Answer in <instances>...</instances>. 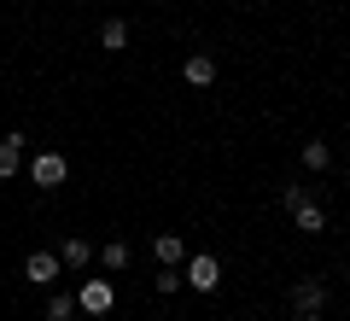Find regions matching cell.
I'll return each mask as SVG.
<instances>
[{"mask_svg": "<svg viewBox=\"0 0 350 321\" xmlns=\"http://www.w3.org/2000/svg\"><path fill=\"white\" fill-rule=\"evenodd\" d=\"M181 286H193V292H216V286H222V263H216L211 251H193V257L181 263Z\"/></svg>", "mask_w": 350, "mask_h": 321, "instance_id": "cell-1", "label": "cell"}, {"mask_svg": "<svg viewBox=\"0 0 350 321\" xmlns=\"http://www.w3.org/2000/svg\"><path fill=\"white\" fill-rule=\"evenodd\" d=\"M111 304H117L111 281H82V292H76V309L82 316H111Z\"/></svg>", "mask_w": 350, "mask_h": 321, "instance_id": "cell-2", "label": "cell"}, {"mask_svg": "<svg viewBox=\"0 0 350 321\" xmlns=\"http://www.w3.org/2000/svg\"><path fill=\"white\" fill-rule=\"evenodd\" d=\"M29 181H36V187H64V181H70V164H64V152H41V158L29 164Z\"/></svg>", "mask_w": 350, "mask_h": 321, "instance_id": "cell-3", "label": "cell"}, {"mask_svg": "<svg viewBox=\"0 0 350 321\" xmlns=\"http://www.w3.org/2000/svg\"><path fill=\"white\" fill-rule=\"evenodd\" d=\"M321 304H327V281H298L292 286V309H298V316H321Z\"/></svg>", "mask_w": 350, "mask_h": 321, "instance_id": "cell-4", "label": "cell"}, {"mask_svg": "<svg viewBox=\"0 0 350 321\" xmlns=\"http://www.w3.org/2000/svg\"><path fill=\"white\" fill-rule=\"evenodd\" d=\"M24 281L53 286V281H59V251H29V257H24Z\"/></svg>", "mask_w": 350, "mask_h": 321, "instance_id": "cell-5", "label": "cell"}, {"mask_svg": "<svg viewBox=\"0 0 350 321\" xmlns=\"http://www.w3.org/2000/svg\"><path fill=\"white\" fill-rule=\"evenodd\" d=\"M18 170H24V135L12 129V135L0 140V181H12Z\"/></svg>", "mask_w": 350, "mask_h": 321, "instance_id": "cell-6", "label": "cell"}, {"mask_svg": "<svg viewBox=\"0 0 350 321\" xmlns=\"http://www.w3.org/2000/svg\"><path fill=\"white\" fill-rule=\"evenodd\" d=\"M181 76H187V88H211L216 82V59L211 53H193V59L181 64Z\"/></svg>", "mask_w": 350, "mask_h": 321, "instance_id": "cell-7", "label": "cell"}, {"mask_svg": "<svg viewBox=\"0 0 350 321\" xmlns=\"http://www.w3.org/2000/svg\"><path fill=\"white\" fill-rule=\"evenodd\" d=\"M152 257L170 263V269H181V263H187V246H181V234H158V240H152Z\"/></svg>", "mask_w": 350, "mask_h": 321, "instance_id": "cell-8", "label": "cell"}, {"mask_svg": "<svg viewBox=\"0 0 350 321\" xmlns=\"http://www.w3.org/2000/svg\"><path fill=\"white\" fill-rule=\"evenodd\" d=\"M292 222H298V234H321V228H327V210L315 205V198H304V205L292 210Z\"/></svg>", "mask_w": 350, "mask_h": 321, "instance_id": "cell-9", "label": "cell"}, {"mask_svg": "<svg viewBox=\"0 0 350 321\" xmlns=\"http://www.w3.org/2000/svg\"><path fill=\"white\" fill-rule=\"evenodd\" d=\"M59 263H64V269H88V263H94V246H88V240H64Z\"/></svg>", "mask_w": 350, "mask_h": 321, "instance_id": "cell-10", "label": "cell"}, {"mask_svg": "<svg viewBox=\"0 0 350 321\" xmlns=\"http://www.w3.org/2000/svg\"><path fill=\"white\" fill-rule=\"evenodd\" d=\"M100 47L105 53H123L129 47V24H123V18H105V24H100Z\"/></svg>", "mask_w": 350, "mask_h": 321, "instance_id": "cell-11", "label": "cell"}, {"mask_svg": "<svg viewBox=\"0 0 350 321\" xmlns=\"http://www.w3.org/2000/svg\"><path fill=\"white\" fill-rule=\"evenodd\" d=\"M304 170H333V146H327V140H304Z\"/></svg>", "mask_w": 350, "mask_h": 321, "instance_id": "cell-12", "label": "cell"}, {"mask_svg": "<svg viewBox=\"0 0 350 321\" xmlns=\"http://www.w3.org/2000/svg\"><path fill=\"white\" fill-rule=\"evenodd\" d=\"M100 263H105L111 274H123V269H129V246H123V240H105V246H100Z\"/></svg>", "mask_w": 350, "mask_h": 321, "instance_id": "cell-13", "label": "cell"}, {"mask_svg": "<svg viewBox=\"0 0 350 321\" xmlns=\"http://www.w3.org/2000/svg\"><path fill=\"white\" fill-rule=\"evenodd\" d=\"M152 286H158L163 298H170V292H181V269H170V263H158V274H152Z\"/></svg>", "mask_w": 350, "mask_h": 321, "instance_id": "cell-14", "label": "cell"}, {"mask_svg": "<svg viewBox=\"0 0 350 321\" xmlns=\"http://www.w3.org/2000/svg\"><path fill=\"white\" fill-rule=\"evenodd\" d=\"M70 316H76V298L53 292V298H47V321H70Z\"/></svg>", "mask_w": 350, "mask_h": 321, "instance_id": "cell-15", "label": "cell"}, {"mask_svg": "<svg viewBox=\"0 0 350 321\" xmlns=\"http://www.w3.org/2000/svg\"><path fill=\"white\" fill-rule=\"evenodd\" d=\"M304 198H310V187H280V205H286V210H298Z\"/></svg>", "mask_w": 350, "mask_h": 321, "instance_id": "cell-16", "label": "cell"}, {"mask_svg": "<svg viewBox=\"0 0 350 321\" xmlns=\"http://www.w3.org/2000/svg\"><path fill=\"white\" fill-rule=\"evenodd\" d=\"M298 321H321V316H298Z\"/></svg>", "mask_w": 350, "mask_h": 321, "instance_id": "cell-17", "label": "cell"}]
</instances>
